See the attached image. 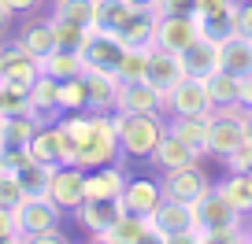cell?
<instances>
[{"label":"cell","mask_w":252,"mask_h":244,"mask_svg":"<svg viewBox=\"0 0 252 244\" xmlns=\"http://www.w3.org/2000/svg\"><path fill=\"white\" fill-rule=\"evenodd\" d=\"M119 141H123V156L130 159H152L159 141L167 137L163 115H130V111H115Z\"/></svg>","instance_id":"cell-1"},{"label":"cell","mask_w":252,"mask_h":244,"mask_svg":"<svg viewBox=\"0 0 252 244\" xmlns=\"http://www.w3.org/2000/svg\"><path fill=\"white\" fill-rule=\"evenodd\" d=\"M123 156V141H119V126L111 111H93V126H89L86 141L78 144V166L82 170H96V166H111Z\"/></svg>","instance_id":"cell-2"},{"label":"cell","mask_w":252,"mask_h":244,"mask_svg":"<svg viewBox=\"0 0 252 244\" xmlns=\"http://www.w3.org/2000/svg\"><path fill=\"white\" fill-rule=\"evenodd\" d=\"M245 104H226V108H212V134H208V156L226 159L237 144L245 141Z\"/></svg>","instance_id":"cell-3"},{"label":"cell","mask_w":252,"mask_h":244,"mask_svg":"<svg viewBox=\"0 0 252 244\" xmlns=\"http://www.w3.org/2000/svg\"><path fill=\"white\" fill-rule=\"evenodd\" d=\"M152 229H156L159 244H189V233L197 226V215H193V204L186 200H159V207L149 215Z\"/></svg>","instance_id":"cell-4"},{"label":"cell","mask_w":252,"mask_h":244,"mask_svg":"<svg viewBox=\"0 0 252 244\" xmlns=\"http://www.w3.org/2000/svg\"><path fill=\"white\" fill-rule=\"evenodd\" d=\"M60 215H63V207L56 204L52 196H26L23 204L15 207L19 241L30 244L33 233H41V229H48V226H60Z\"/></svg>","instance_id":"cell-5"},{"label":"cell","mask_w":252,"mask_h":244,"mask_svg":"<svg viewBox=\"0 0 252 244\" xmlns=\"http://www.w3.org/2000/svg\"><path fill=\"white\" fill-rule=\"evenodd\" d=\"M126 55V45L119 41L115 30H100V26H93V33H89L86 48H82V59H86V71H119V63H123Z\"/></svg>","instance_id":"cell-6"},{"label":"cell","mask_w":252,"mask_h":244,"mask_svg":"<svg viewBox=\"0 0 252 244\" xmlns=\"http://www.w3.org/2000/svg\"><path fill=\"white\" fill-rule=\"evenodd\" d=\"M115 111H130V115H167V93L156 89L152 81H119Z\"/></svg>","instance_id":"cell-7"},{"label":"cell","mask_w":252,"mask_h":244,"mask_svg":"<svg viewBox=\"0 0 252 244\" xmlns=\"http://www.w3.org/2000/svg\"><path fill=\"white\" fill-rule=\"evenodd\" d=\"M123 215H126V207H123V200H119V196H89L86 204L74 211V218H78V226L86 229L93 241H100V237L108 233Z\"/></svg>","instance_id":"cell-8"},{"label":"cell","mask_w":252,"mask_h":244,"mask_svg":"<svg viewBox=\"0 0 252 244\" xmlns=\"http://www.w3.org/2000/svg\"><path fill=\"white\" fill-rule=\"evenodd\" d=\"M215 104H212V93H208V78H186L167 93V115H208Z\"/></svg>","instance_id":"cell-9"},{"label":"cell","mask_w":252,"mask_h":244,"mask_svg":"<svg viewBox=\"0 0 252 244\" xmlns=\"http://www.w3.org/2000/svg\"><path fill=\"white\" fill-rule=\"evenodd\" d=\"M159 189H163L167 200H186V204H193V200H200L208 189H212V181L204 178V170L197 166H178V170H163V178H159Z\"/></svg>","instance_id":"cell-10"},{"label":"cell","mask_w":252,"mask_h":244,"mask_svg":"<svg viewBox=\"0 0 252 244\" xmlns=\"http://www.w3.org/2000/svg\"><path fill=\"white\" fill-rule=\"evenodd\" d=\"M156 48L167 52H186L193 41L200 37V26L193 15H156Z\"/></svg>","instance_id":"cell-11"},{"label":"cell","mask_w":252,"mask_h":244,"mask_svg":"<svg viewBox=\"0 0 252 244\" xmlns=\"http://www.w3.org/2000/svg\"><path fill=\"white\" fill-rule=\"evenodd\" d=\"M60 78L41 71V78L30 85V104H33V118H37V126H52L63 118V108H60Z\"/></svg>","instance_id":"cell-12"},{"label":"cell","mask_w":252,"mask_h":244,"mask_svg":"<svg viewBox=\"0 0 252 244\" xmlns=\"http://www.w3.org/2000/svg\"><path fill=\"white\" fill-rule=\"evenodd\" d=\"M52 200L63 211H78V207L86 204V170H82V166H56Z\"/></svg>","instance_id":"cell-13"},{"label":"cell","mask_w":252,"mask_h":244,"mask_svg":"<svg viewBox=\"0 0 252 244\" xmlns=\"http://www.w3.org/2000/svg\"><path fill=\"white\" fill-rule=\"evenodd\" d=\"M186 78V63H182V52H167V48H152L149 55V71H145V81H152L156 89L171 93L178 81Z\"/></svg>","instance_id":"cell-14"},{"label":"cell","mask_w":252,"mask_h":244,"mask_svg":"<svg viewBox=\"0 0 252 244\" xmlns=\"http://www.w3.org/2000/svg\"><path fill=\"white\" fill-rule=\"evenodd\" d=\"M193 215H197V226H204V229L222 226V222H241V218H245V215L237 211V207L230 204V200L222 196L215 185H212L200 200H193Z\"/></svg>","instance_id":"cell-15"},{"label":"cell","mask_w":252,"mask_h":244,"mask_svg":"<svg viewBox=\"0 0 252 244\" xmlns=\"http://www.w3.org/2000/svg\"><path fill=\"white\" fill-rule=\"evenodd\" d=\"M200 156H204L200 148H193L189 141H182L178 134L167 130V137L159 141V148L152 152V163H156L159 170H178V166H197Z\"/></svg>","instance_id":"cell-16"},{"label":"cell","mask_w":252,"mask_h":244,"mask_svg":"<svg viewBox=\"0 0 252 244\" xmlns=\"http://www.w3.org/2000/svg\"><path fill=\"white\" fill-rule=\"evenodd\" d=\"M119 200H123V207L130 215H145V218H149L159 207V200H163V189H159V181H152V178H130Z\"/></svg>","instance_id":"cell-17"},{"label":"cell","mask_w":252,"mask_h":244,"mask_svg":"<svg viewBox=\"0 0 252 244\" xmlns=\"http://www.w3.org/2000/svg\"><path fill=\"white\" fill-rule=\"evenodd\" d=\"M86 108L89 111H115L119 100V78L111 71H86Z\"/></svg>","instance_id":"cell-18"},{"label":"cell","mask_w":252,"mask_h":244,"mask_svg":"<svg viewBox=\"0 0 252 244\" xmlns=\"http://www.w3.org/2000/svg\"><path fill=\"white\" fill-rule=\"evenodd\" d=\"M219 71H230L234 78H252V37L230 33L219 45Z\"/></svg>","instance_id":"cell-19"},{"label":"cell","mask_w":252,"mask_h":244,"mask_svg":"<svg viewBox=\"0 0 252 244\" xmlns=\"http://www.w3.org/2000/svg\"><path fill=\"white\" fill-rule=\"evenodd\" d=\"M182 63H186V74H193V78H212L219 71V41L197 37L182 52Z\"/></svg>","instance_id":"cell-20"},{"label":"cell","mask_w":252,"mask_h":244,"mask_svg":"<svg viewBox=\"0 0 252 244\" xmlns=\"http://www.w3.org/2000/svg\"><path fill=\"white\" fill-rule=\"evenodd\" d=\"M104 244H145V241H156V229H152V218L145 215H130L126 211L108 233L100 237Z\"/></svg>","instance_id":"cell-21"},{"label":"cell","mask_w":252,"mask_h":244,"mask_svg":"<svg viewBox=\"0 0 252 244\" xmlns=\"http://www.w3.org/2000/svg\"><path fill=\"white\" fill-rule=\"evenodd\" d=\"M171 134H178L182 141H189L193 148H200L208 156V134H212V111L208 115H171L167 122Z\"/></svg>","instance_id":"cell-22"},{"label":"cell","mask_w":252,"mask_h":244,"mask_svg":"<svg viewBox=\"0 0 252 244\" xmlns=\"http://www.w3.org/2000/svg\"><path fill=\"white\" fill-rule=\"evenodd\" d=\"M126 170L119 163H111V166H96V170H89L86 174V200L89 196H123V189H126Z\"/></svg>","instance_id":"cell-23"},{"label":"cell","mask_w":252,"mask_h":244,"mask_svg":"<svg viewBox=\"0 0 252 244\" xmlns=\"http://www.w3.org/2000/svg\"><path fill=\"white\" fill-rule=\"evenodd\" d=\"M156 11H134V19L119 30V41L126 48H156Z\"/></svg>","instance_id":"cell-24"},{"label":"cell","mask_w":252,"mask_h":244,"mask_svg":"<svg viewBox=\"0 0 252 244\" xmlns=\"http://www.w3.org/2000/svg\"><path fill=\"white\" fill-rule=\"evenodd\" d=\"M19 45H23L26 52H33L37 59H41V55H48V52H56V23H52V15L26 23L23 33H19Z\"/></svg>","instance_id":"cell-25"},{"label":"cell","mask_w":252,"mask_h":244,"mask_svg":"<svg viewBox=\"0 0 252 244\" xmlns=\"http://www.w3.org/2000/svg\"><path fill=\"white\" fill-rule=\"evenodd\" d=\"M41 71L52 74V78H60V81H67V78H82V74H86V59H82V52L56 48V52L41 55Z\"/></svg>","instance_id":"cell-26"},{"label":"cell","mask_w":252,"mask_h":244,"mask_svg":"<svg viewBox=\"0 0 252 244\" xmlns=\"http://www.w3.org/2000/svg\"><path fill=\"white\" fill-rule=\"evenodd\" d=\"M37 118L33 115H4L0 118V148H8V144H23L30 148L33 134H37Z\"/></svg>","instance_id":"cell-27"},{"label":"cell","mask_w":252,"mask_h":244,"mask_svg":"<svg viewBox=\"0 0 252 244\" xmlns=\"http://www.w3.org/2000/svg\"><path fill=\"white\" fill-rule=\"evenodd\" d=\"M215 189H219L241 215H252V174H226Z\"/></svg>","instance_id":"cell-28"},{"label":"cell","mask_w":252,"mask_h":244,"mask_svg":"<svg viewBox=\"0 0 252 244\" xmlns=\"http://www.w3.org/2000/svg\"><path fill=\"white\" fill-rule=\"evenodd\" d=\"M134 4L130 0H96V26L100 30H123L130 19H134Z\"/></svg>","instance_id":"cell-29"},{"label":"cell","mask_w":252,"mask_h":244,"mask_svg":"<svg viewBox=\"0 0 252 244\" xmlns=\"http://www.w3.org/2000/svg\"><path fill=\"white\" fill-rule=\"evenodd\" d=\"M52 19L96 26V0H52Z\"/></svg>","instance_id":"cell-30"},{"label":"cell","mask_w":252,"mask_h":244,"mask_svg":"<svg viewBox=\"0 0 252 244\" xmlns=\"http://www.w3.org/2000/svg\"><path fill=\"white\" fill-rule=\"evenodd\" d=\"M208 93H212L215 108H226V104H241V78H234L230 71H215L208 78Z\"/></svg>","instance_id":"cell-31"},{"label":"cell","mask_w":252,"mask_h":244,"mask_svg":"<svg viewBox=\"0 0 252 244\" xmlns=\"http://www.w3.org/2000/svg\"><path fill=\"white\" fill-rule=\"evenodd\" d=\"M52 178H56V166L37 163V159H33V163L26 166L23 174H19V181H23L26 196H52Z\"/></svg>","instance_id":"cell-32"},{"label":"cell","mask_w":252,"mask_h":244,"mask_svg":"<svg viewBox=\"0 0 252 244\" xmlns=\"http://www.w3.org/2000/svg\"><path fill=\"white\" fill-rule=\"evenodd\" d=\"M0 115H33L30 89L15 81H0Z\"/></svg>","instance_id":"cell-33"},{"label":"cell","mask_w":252,"mask_h":244,"mask_svg":"<svg viewBox=\"0 0 252 244\" xmlns=\"http://www.w3.org/2000/svg\"><path fill=\"white\" fill-rule=\"evenodd\" d=\"M149 55H152V48H126V55H123V63H119L115 78L119 81H145Z\"/></svg>","instance_id":"cell-34"},{"label":"cell","mask_w":252,"mask_h":244,"mask_svg":"<svg viewBox=\"0 0 252 244\" xmlns=\"http://www.w3.org/2000/svg\"><path fill=\"white\" fill-rule=\"evenodd\" d=\"M56 23V48H67V52H82L93 33V26H78V23H63V19H52Z\"/></svg>","instance_id":"cell-35"},{"label":"cell","mask_w":252,"mask_h":244,"mask_svg":"<svg viewBox=\"0 0 252 244\" xmlns=\"http://www.w3.org/2000/svg\"><path fill=\"white\" fill-rule=\"evenodd\" d=\"M60 108H63V115L67 111H89L86 108V81L82 78H67L60 85Z\"/></svg>","instance_id":"cell-36"},{"label":"cell","mask_w":252,"mask_h":244,"mask_svg":"<svg viewBox=\"0 0 252 244\" xmlns=\"http://www.w3.org/2000/svg\"><path fill=\"white\" fill-rule=\"evenodd\" d=\"M241 241H249L241 222H222V226L204 229V244H241Z\"/></svg>","instance_id":"cell-37"},{"label":"cell","mask_w":252,"mask_h":244,"mask_svg":"<svg viewBox=\"0 0 252 244\" xmlns=\"http://www.w3.org/2000/svg\"><path fill=\"white\" fill-rule=\"evenodd\" d=\"M23 200H26V189H23V181H19V174H4L0 178V207L15 211Z\"/></svg>","instance_id":"cell-38"},{"label":"cell","mask_w":252,"mask_h":244,"mask_svg":"<svg viewBox=\"0 0 252 244\" xmlns=\"http://www.w3.org/2000/svg\"><path fill=\"white\" fill-rule=\"evenodd\" d=\"M222 163H226L230 174H252V141H241Z\"/></svg>","instance_id":"cell-39"},{"label":"cell","mask_w":252,"mask_h":244,"mask_svg":"<svg viewBox=\"0 0 252 244\" xmlns=\"http://www.w3.org/2000/svg\"><path fill=\"white\" fill-rule=\"evenodd\" d=\"M156 15H193L197 11V0H156Z\"/></svg>","instance_id":"cell-40"},{"label":"cell","mask_w":252,"mask_h":244,"mask_svg":"<svg viewBox=\"0 0 252 244\" xmlns=\"http://www.w3.org/2000/svg\"><path fill=\"white\" fill-rule=\"evenodd\" d=\"M234 33L252 37V0H249V4H237V11H234Z\"/></svg>","instance_id":"cell-41"},{"label":"cell","mask_w":252,"mask_h":244,"mask_svg":"<svg viewBox=\"0 0 252 244\" xmlns=\"http://www.w3.org/2000/svg\"><path fill=\"white\" fill-rule=\"evenodd\" d=\"M0 241H19V226H15L11 207H0Z\"/></svg>","instance_id":"cell-42"},{"label":"cell","mask_w":252,"mask_h":244,"mask_svg":"<svg viewBox=\"0 0 252 244\" xmlns=\"http://www.w3.org/2000/svg\"><path fill=\"white\" fill-rule=\"evenodd\" d=\"M63 241H67V233H63L60 226H48V229H41V233L30 237V244H63Z\"/></svg>","instance_id":"cell-43"},{"label":"cell","mask_w":252,"mask_h":244,"mask_svg":"<svg viewBox=\"0 0 252 244\" xmlns=\"http://www.w3.org/2000/svg\"><path fill=\"white\" fill-rule=\"evenodd\" d=\"M4 4H8V8L19 15V11H33V8L41 4V0H4Z\"/></svg>","instance_id":"cell-44"},{"label":"cell","mask_w":252,"mask_h":244,"mask_svg":"<svg viewBox=\"0 0 252 244\" xmlns=\"http://www.w3.org/2000/svg\"><path fill=\"white\" fill-rule=\"evenodd\" d=\"M11 19H15V11H11L8 4L0 0V33H4V30H8V26H11Z\"/></svg>","instance_id":"cell-45"},{"label":"cell","mask_w":252,"mask_h":244,"mask_svg":"<svg viewBox=\"0 0 252 244\" xmlns=\"http://www.w3.org/2000/svg\"><path fill=\"white\" fill-rule=\"evenodd\" d=\"M241 104L252 108V78H241Z\"/></svg>","instance_id":"cell-46"},{"label":"cell","mask_w":252,"mask_h":244,"mask_svg":"<svg viewBox=\"0 0 252 244\" xmlns=\"http://www.w3.org/2000/svg\"><path fill=\"white\" fill-rule=\"evenodd\" d=\"M8 78V48H0V81Z\"/></svg>","instance_id":"cell-47"},{"label":"cell","mask_w":252,"mask_h":244,"mask_svg":"<svg viewBox=\"0 0 252 244\" xmlns=\"http://www.w3.org/2000/svg\"><path fill=\"white\" fill-rule=\"evenodd\" d=\"M130 4H134L137 11H152V8H156V0H130Z\"/></svg>","instance_id":"cell-48"},{"label":"cell","mask_w":252,"mask_h":244,"mask_svg":"<svg viewBox=\"0 0 252 244\" xmlns=\"http://www.w3.org/2000/svg\"><path fill=\"white\" fill-rule=\"evenodd\" d=\"M245 141H252V108H249V115H245Z\"/></svg>","instance_id":"cell-49"},{"label":"cell","mask_w":252,"mask_h":244,"mask_svg":"<svg viewBox=\"0 0 252 244\" xmlns=\"http://www.w3.org/2000/svg\"><path fill=\"white\" fill-rule=\"evenodd\" d=\"M0 178H4V166H0Z\"/></svg>","instance_id":"cell-50"},{"label":"cell","mask_w":252,"mask_h":244,"mask_svg":"<svg viewBox=\"0 0 252 244\" xmlns=\"http://www.w3.org/2000/svg\"><path fill=\"white\" fill-rule=\"evenodd\" d=\"M249 241H252V229H249Z\"/></svg>","instance_id":"cell-51"},{"label":"cell","mask_w":252,"mask_h":244,"mask_svg":"<svg viewBox=\"0 0 252 244\" xmlns=\"http://www.w3.org/2000/svg\"><path fill=\"white\" fill-rule=\"evenodd\" d=\"M0 118H4V115H0Z\"/></svg>","instance_id":"cell-52"}]
</instances>
